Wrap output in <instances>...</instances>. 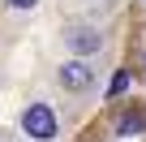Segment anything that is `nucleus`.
I'll return each instance as SVG.
<instances>
[{"label": "nucleus", "instance_id": "2", "mask_svg": "<svg viewBox=\"0 0 146 142\" xmlns=\"http://www.w3.org/2000/svg\"><path fill=\"white\" fill-rule=\"evenodd\" d=\"M60 82H64V91H86V86H90V69L78 65V60H69V65L60 69Z\"/></svg>", "mask_w": 146, "mask_h": 142}, {"label": "nucleus", "instance_id": "5", "mask_svg": "<svg viewBox=\"0 0 146 142\" xmlns=\"http://www.w3.org/2000/svg\"><path fill=\"white\" fill-rule=\"evenodd\" d=\"M125 86H129V73H125V69H120V73H116V78H112V86H108V95H120V91H125Z\"/></svg>", "mask_w": 146, "mask_h": 142}, {"label": "nucleus", "instance_id": "3", "mask_svg": "<svg viewBox=\"0 0 146 142\" xmlns=\"http://www.w3.org/2000/svg\"><path fill=\"white\" fill-rule=\"evenodd\" d=\"M69 43L78 47V52H99V30H69Z\"/></svg>", "mask_w": 146, "mask_h": 142}, {"label": "nucleus", "instance_id": "1", "mask_svg": "<svg viewBox=\"0 0 146 142\" xmlns=\"http://www.w3.org/2000/svg\"><path fill=\"white\" fill-rule=\"evenodd\" d=\"M22 129H26L30 138H56V112H52L47 103H35V108L22 112Z\"/></svg>", "mask_w": 146, "mask_h": 142}, {"label": "nucleus", "instance_id": "4", "mask_svg": "<svg viewBox=\"0 0 146 142\" xmlns=\"http://www.w3.org/2000/svg\"><path fill=\"white\" fill-rule=\"evenodd\" d=\"M116 129H120V133H137V129H142V116H120Z\"/></svg>", "mask_w": 146, "mask_h": 142}, {"label": "nucleus", "instance_id": "6", "mask_svg": "<svg viewBox=\"0 0 146 142\" xmlns=\"http://www.w3.org/2000/svg\"><path fill=\"white\" fill-rule=\"evenodd\" d=\"M13 9H35V0H9Z\"/></svg>", "mask_w": 146, "mask_h": 142}]
</instances>
